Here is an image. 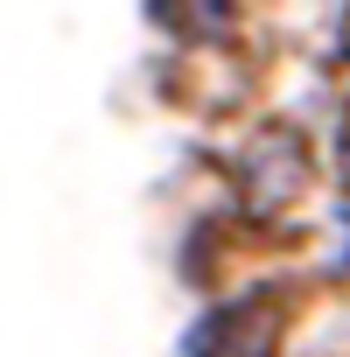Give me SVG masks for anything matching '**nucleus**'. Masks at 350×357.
Masks as SVG:
<instances>
[{"instance_id": "nucleus-1", "label": "nucleus", "mask_w": 350, "mask_h": 357, "mask_svg": "<svg viewBox=\"0 0 350 357\" xmlns=\"http://www.w3.org/2000/svg\"><path fill=\"white\" fill-rule=\"evenodd\" d=\"M280 336H287V308L273 287H252L238 301H218L204 308V322L190 329L183 357H280Z\"/></svg>"}, {"instance_id": "nucleus-2", "label": "nucleus", "mask_w": 350, "mask_h": 357, "mask_svg": "<svg viewBox=\"0 0 350 357\" xmlns=\"http://www.w3.org/2000/svg\"><path fill=\"white\" fill-rule=\"evenodd\" d=\"M238 183H245L252 211H280V204L308 183V147H301L287 126H266V133L245 147V161H238Z\"/></svg>"}, {"instance_id": "nucleus-3", "label": "nucleus", "mask_w": 350, "mask_h": 357, "mask_svg": "<svg viewBox=\"0 0 350 357\" xmlns=\"http://www.w3.org/2000/svg\"><path fill=\"white\" fill-rule=\"evenodd\" d=\"M336 225H343V245H336V266H350V204L336 211Z\"/></svg>"}, {"instance_id": "nucleus-4", "label": "nucleus", "mask_w": 350, "mask_h": 357, "mask_svg": "<svg viewBox=\"0 0 350 357\" xmlns=\"http://www.w3.org/2000/svg\"><path fill=\"white\" fill-rule=\"evenodd\" d=\"M343 183H350V112H343Z\"/></svg>"}, {"instance_id": "nucleus-5", "label": "nucleus", "mask_w": 350, "mask_h": 357, "mask_svg": "<svg viewBox=\"0 0 350 357\" xmlns=\"http://www.w3.org/2000/svg\"><path fill=\"white\" fill-rule=\"evenodd\" d=\"M343 50H350V15H343Z\"/></svg>"}]
</instances>
